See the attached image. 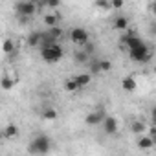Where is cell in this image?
I'll list each match as a JSON object with an SVG mask.
<instances>
[{"mask_svg": "<svg viewBox=\"0 0 156 156\" xmlns=\"http://www.w3.org/2000/svg\"><path fill=\"white\" fill-rule=\"evenodd\" d=\"M48 33H50L51 37H55L57 41H59V39L62 37V30H61L59 26H57V28H51V30H48Z\"/></svg>", "mask_w": 156, "mask_h": 156, "instance_id": "d4e9b609", "label": "cell"}, {"mask_svg": "<svg viewBox=\"0 0 156 156\" xmlns=\"http://www.w3.org/2000/svg\"><path fill=\"white\" fill-rule=\"evenodd\" d=\"M121 88L125 92H134L138 88V83H136V79L132 75H127V77H123V81H121Z\"/></svg>", "mask_w": 156, "mask_h": 156, "instance_id": "30bf717a", "label": "cell"}, {"mask_svg": "<svg viewBox=\"0 0 156 156\" xmlns=\"http://www.w3.org/2000/svg\"><path fill=\"white\" fill-rule=\"evenodd\" d=\"M129 57H130L134 62H149L151 57H152V51H151V48H149L147 44H143V46H140V48L129 51Z\"/></svg>", "mask_w": 156, "mask_h": 156, "instance_id": "277c9868", "label": "cell"}, {"mask_svg": "<svg viewBox=\"0 0 156 156\" xmlns=\"http://www.w3.org/2000/svg\"><path fill=\"white\" fill-rule=\"evenodd\" d=\"M130 132L132 134H138V136H143V132H147V125L141 119H134L130 123Z\"/></svg>", "mask_w": 156, "mask_h": 156, "instance_id": "7c38bea8", "label": "cell"}, {"mask_svg": "<svg viewBox=\"0 0 156 156\" xmlns=\"http://www.w3.org/2000/svg\"><path fill=\"white\" fill-rule=\"evenodd\" d=\"M105 118H107L105 108H98V110H94V112H88V114H87V118H85V121H87V125L96 127V125H103Z\"/></svg>", "mask_w": 156, "mask_h": 156, "instance_id": "52a82bcc", "label": "cell"}, {"mask_svg": "<svg viewBox=\"0 0 156 156\" xmlns=\"http://www.w3.org/2000/svg\"><path fill=\"white\" fill-rule=\"evenodd\" d=\"M114 30H129V19L127 17H123V15H118L116 19H114Z\"/></svg>", "mask_w": 156, "mask_h": 156, "instance_id": "9a60e30c", "label": "cell"}, {"mask_svg": "<svg viewBox=\"0 0 156 156\" xmlns=\"http://www.w3.org/2000/svg\"><path fill=\"white\" fill-rule=\"evenodd\" d=\"M151 11H152V15H154V19H156V2L151 4Z\"/></svg>", "mask_w": 156, "mask_h": 156, "instance_id": "4dcf8cb0", "label": "cell"}, {"mask_svg": "<svg viewBox=\"0 0 156 156\" xmlns=\"http://www.w3.org/2000/svg\"><path fill=\"white\" fill-rule=\"evenodd\" d=\"M81 87L79 85H77V81L73 79V77H72V79H68L66 83H64V90L66 92H75V90H79Z\"/></svg>", "mask_w": 156, "mask_h": 156, "instance_id": "44dd1931", "label": "cell"}, {"mask_svg": "<svg viewBox=\"0 0 156 156\" xmlns=\"http://www.w3.org/2000/svg\"><path fill=\"white\" fill-rule=\"evenodd\" d=\"M59 20H61V15H59V13H50V15H44V26H48V30L57 28V26H59Z\"/></svg>", "mask_w": 156, "mask_h": 156, "instance_id": "8fae6325", "label": "cell"}, {"mask_svg": "<svg viewBox=\"0 0 156 156\" xmlns=\"http://www.w3.org/2000/svg\"><path fill=\"white\" fill-rule=\"evenodd\" d=\"M46 6H48V8H59L61 2H59V0H50V2H46Z\"/></svg>", "mask_w": 156, "mask_h": 156, "instance_id": "f1b7e54d", "label": "cell"}, {"mask_svg": "<svg viewBox=\"0 0 156 156\" xmlns=\"http://www.w3.org/2000/svg\"><path fill=\"white\" fill-rule=\"evenodd\" d=\"M94 6L96 8H99V9H110L112 8V2H107V0H98V2H94Z\"/></svg>", "mask_w": 156, "mask_h": 156, "instance_id": "cb8c5ba5", "label": "cell"}, {"mask_svg": "<svg viewBox=\"0 0 156 156\" xmlns=\"http://www.w3.org/2000/svg\"><path fill=\"white\" fill-rule=\"evenodd\" d=\"M88 73H90V75H99V73H101L99 59H92V61L88 62Z\"/></svg>", "mask_w": 156, "mask_h": 156, "instance_id": "e0dca14e", "label": "cell"}, {"mask_svg": "<svg viewBox=\"0 0 156 156\" xmlns=\"http://www.w3.org/2000/svg\"><path fill=\"white\" fill-rule=\"evenodd\" d=\"M73 59L79 62V64H85V62H90V61H92V57H88L83 50H81V51H77V53L73 55Z\"/></svg>", "mask_w": 156, "mask_h": 156, "instance_id": "ffe728a7", "label": "cell"}, {"mask_svg": "<svg viewBox=\"0 0 156 156\" xmlns=\"http://www.w3.org/2000/svg\"><path fill=\"white\" fill-rule=\"evenodd\" d=\"M2 50H4V53H13L15 51V42L11 39H6L4 44H2Z\"/></svg>", "mask_w": 156, "mask_h": 156, "instance_id": "7402d4cb", "label": "cell"}, {"mask_svg": "<svg viewBox=\"0 0 156 156\" xmlns=\"http://www.w3.org/2000/svg\"><path fill=\"white\" fill-rule=\"evenodd\" d=\"M99 66H101V72H110L112 70V62L108 59H99Z\"/></svg>", "mask_w": 156, "mask_h": 156, "instance_id": "603a6c76", "label": "cell"}, {"mask_svg": "<svg viewBox=\"0 0 156 156\" xmlns=\"http://www.w3.org/2000/svg\"><path fill=\"white\" fill-rule=\"evenodd\" d=\"M19 136V127L15 123H9L6 129H4V138L6 140H11V138H17Z\"/></svg>", "mask_w": 156, "mask_h": 156, "instance_id": "2e32d148", "label": "cell"}, {"mask_svg": "<svg viewBox=\"0 0 156 156\" xmlns=\"http://www.w3.org/2000/svg\"><path fill=\"white\" fill-rule=\"evenodd\" d=\"M151 121H152V127H156V105L151 110Z\"/></svg>", "mask_w": 156, "mask_h": 156, "instance_id": "4316f807", "label": "cell"}, {"mask_svg": "<svg viewBox=\"0 0 156 156\" xmlns=\"http://www.w3.org/2000/svg\"><path fill=\"white\" fill-rule=\"evenodd\" d=\"M70 39L73 44H79V46H85L87 42H90V35L85 28L77 26V28H72L70 30Z\"/></svg>", "mask_w": 156, "mask_h": 156, "instance_id": "5b68a950", "label": "cell"}, {"mask_svg": "<svg viewBox=\"0 0 156 156\" xmlns=\"http://www.w3.org/2000/svg\"><path fill=\"white\" fill-rule=\"evenodd\" d=\"M94 50H96V48H94V44H92V42H87V44L83 46V51H85L88 57H92V55H94ZM92 59H94V57H92Z\"/></svg>", "mask_w": 156, "mask_h": 156, "instance_id": "484cf974", "label": "cell"}, {"mask_svg": "<svg viewBox=\"0 0 156 156\" xmlns=\"http://www.w3.org/2000/svg\"><path fill=\"white\" fill-rule=\"evenodd\" d=\"M26 44L30 48H41L42 44V31H31L26 39Z\"/></svg>", "mask_w": 156, "mask_h": 156, "instance_id": "9c48e42d", "label": "cell"}, {"mask_svg": "<svg viewBox=\"0 0 156 156\" xmlns=\"http://www.w3.org/2000/svg\"><path fill=\"white\" fill-rule=\"evenodd\" d=\"M57 118H59V114H57L55 108H44V110H42V119L53 121V119H57Z\"/></svg>", "mask_w": 156, "mask_h": 156, "instance_id": "ac0fdd59", "label": "cell"}, {"mask_svg": "<svg viewBox=\"0 0 156 156\" xmlns=\"http://www.w3.org/2000/svg\"><path fill=\"white\" fill-rule=\"evenodd\" d=\"M118 129H119L118 119H116V118H112V116H107V118H105V121H103V132H105V134H108V136H114V134L118 132Z\"/></svg>", "mask_w": 156, "mask_h": 156, "instance_id": "ba28073f", "label": "cell"}, {"mask_svg": "<svg viewBox=\"0 0 156 156\" xmlns=\"http://www.w3.org/2000/svg\"><path fill=\"white\" fill-rule=\"evenodd\" d=\"M112 8H114V9H121V8H123V0H114V2H112Z\"/></svg>", "mask_w": 156, "mask_h": 156, "instance_id": "f546056e", "label": "cell"}, {"mask_svg": "<svg viewBox=\"0 0 156 156\" xmlns=\"http://www.w3.org/2000/svg\"><path fill=\"white\" fill-rule=\"evenodd\" d=\"M73 79L77 81V85H79L81 88H85V87H88L90 85V81H92V75L87 72V73H77L75 77H73Z\"/></svg>", "mask_w": 156, "mask_h": 156, "instance_id": "5bb4252c", "label": "cell"}, {"mask_svg": "<svg viewBox=\"0 0 156 156\" xmlns=\"http://www.w3.org/2000/svg\"><path fill=\"white\" fill-rule=\"evenodd\" d=\"M121 42H123V46H127V50L129 51H132V50H136V48H140V46H143L145 42H143V39L141 37H138L132 30H129L127 31V35L121 39Z\"/></svg>", "mask_w": 156, "mask_h": 156, "instance_id": "8992f818", "label": "cell"}, {"mask_svg": "<svg viewBox=\"0 0 156 156\" xmlns=\"http://www.w3.org/2000/svg\"><path fill=\"white\" fill-rule=\"evenodd\" d=\"M149 136L152 138V141H154V145H156V127H151V129H149Z\"/></svg>", "mask_w": 156, "mask_h": 156, "instance_id": "83f0119b", "label": "cell"}, {"mask_svg": "<svg viewBox=\"0 0 156 156\" xmlns=\"http://www.w3.org/2000/svg\"><path fill=\"white\" fill-rule=\"evenodd\" d=\"M15 11H17V15L22 19H31L35 13H37V4L35 2H31V0H20V2H17L15 4Z\"/></svg>", "mask_w": 156, "mask_h": 156, "instance_id": "3957f363", "label": "cell"}, {"mask_svg": "<svg viewBox=\"0 0 156 156\" xmlns=\"http://www.w3.org/2000/svg\"><path fill=\"white\" fill-rule=\"evenodd\" d=\"M152 72H154V75H156V64H154V68H152Z\"/></svg>", "mask_w": 156, "mask_h": 156, "instance_id": "1f68e13d", "label": "cell"}, {"mask_svg": "<svg viewBox=\"0 0 156 156\" xmlns=\"http://www.w3.org/2000/svg\"><path fill=\"white\" fill-rule=\"evenodd\" d=\"M41 57H42L44 62H48V64H55V62H59V61L64 57V50H62L61 44H55V46H51V48H44V50H41Z\"/></svg>", "mask_w": 156, "mask_h": 156, "instance_id": "7a4b0ae2", "label": "cell"}, {"mask_svg": "<svg viewBox=\"0 0 156 156\" xmlns=\"http://www.w3.org/2000/svg\"><path fill=\"white\" fill-rule=\"evenodd\" d=\"M51 149V140L46 136V134H39L35 136L30 145H28V152L30 154H37V156H42V154H48Z\"/></svg>", "mask_w": 156, "mask_h": 156, "instance_id": "6da1fadb", "label": "cell"}, {"mask_svg": "<svg viewBox=\"0 0 156 156\" xmlns=\"http://www.w3.org/2000/svg\"><path fill=\"white\" fill-rule=\"evenodd\" d=\"M15 85H17V79H11V77H8V75L2 77V90H11Z\"/></svg>", "mask_w": 156, "mask_h": 156, "instance_id": "d6986e66", "label": "cell"}, {"mask_svg": "<svg viewBox=\"0 0 156 156\" xmlns=\"http://www.w3.org/2000/svg\"><path fill=\"white\" fill-rule=\"evenodd\" d=\"M138 147H140L141 151H149V149L154 147V141H152V138H151L149 134H143V136H140V140H138Z\"/></svg>", "mask_w": 156, "mask_h": 156, "instance_id": "4fadbf2b", "label": "cell"}]
</instances>
